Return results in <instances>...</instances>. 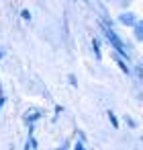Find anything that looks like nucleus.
Segmentation results:
<instances>
[{"instance_id": "2", "label": "nucleus", "mask_w": 143, "mask_h": 150, "mask_svg": "<svg viewBox=\"0 0 143 150\" xmlns=\"http://www.w3.org/2000/svg\"><path fill=\"white\" fill-rule=\"evenodd\" d=\"M119 23H123L125 27H133V25L137 23V17H135L133 13H121V15H119Z\"/></svg>"}, {"instance_id": "4", "label": "nucleus", "mask_w": 143, "mask_h": 150, "mask_svg": "<svg viewBox=\"0 0 143 150\" xmlns=\"http://www.w3.org/2000/svg\"><path fill=\"white\" fill-rule=\"evenodd\" d=\"M108 117H110V121H112V125H114V127H116V125H119V121H116V117H114V115H112V113H108Z\"/></svg>"}, {"instance_id": "6", "label": "nucleus", "mask_w": 143, "mask_h": 150, "mask_svg": "<svg viewBox=\"0 0 143 150\" xmlns=\"http://www.w3.org/2000/svg\"><path fill=\"white\" fill-rule=\"evenodd\" d=\"M139 72H141V74H143V64H139Z\"/></svg>"}, {"instance_id": "3", "label": "nucleus", "mask_w": 143, "mask_h": 150, "mask_svg": "<svg viewBox=\"0 0 143 150\" xmlns=\"http://www.w3.org/2000/svg\"><path fill=\"white\" fill-rule=\"evenodd\" d=\"M133 35H135L137 41H143V21H137L133 25Z\"/></svg>"}, {"instance_id": "1", "label": "nucleus", "mask_w": 143, "mask_h": 150, "mask_svg": "<svg viewBox=\"0 0 143 150\" xmlns=\"http://www.w3.org/2000/svg\"><path fill=\"white\" fill-rule=\"evenodd\" d=\"M104 33H106V37L110 39V43H112V47L119 52V54H123V56H129V47L123 43V39L112 31V29H108V27H104Z\"/></svg>"}, {"instance_id": "5", "label": "nucleus", "mask_w": 143, "mask_h": 150, "mask_svg": "<svg viewBox=\"0 0 143 150\" xmlns=\"http://www.w3.org/2000/svg\"><path fill=\"white\" fill-rule=\"evenodd\" d=\"M129 2H131V0H119V4H121V6H127Z\"/></svg>"}]
</instances>
